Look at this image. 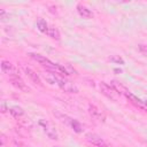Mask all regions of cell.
<instances>
[{"label":"cell","instance_id":"obj_19","mask_svg":"<svg viewBox=\"0 0 147 147\" xmlns=\"http://www.w3.org/2000/svg\"><path fill=\"white\" fill-rule=\"evenodd\" d=\"M6 15H7V14H6V11H5L3 9H1V10H0V18H1L2 21H5V20H6Z\"/></svg>","mask_w":147,"mask_h":147},{"label":"cell","instance_id":"obj_4","mask_svg":"<svg viewBox=\"0 0 147 147\" xmlns=\"http://www.w3.org/2000/svg\"><path fill=\"white\" fill-rule=\"evenodd\" d=\"M85 139L86 141H88L90 144L96 146V147H109V145L107 144V141L101 138L99 134L96 133H93V132H88L85 134Z\"/></svg>","mask_w":147,"mask_h":147},{"label":"cell","instance_id":"obj_20","mask_svg":"<svg viewBox=\"0 0 147 147\" xmlns=\"http://www.w3.org/2000/svg\"><path fill=\"white\" fill-rule=\"evenodd\" d=\"M5 136L3 134H1V146H5Z\"/></svg>","mask_w":147,"mask_h":147},{"label":"cell","instance_id":"obj_21","mask_svg":"<svg viewBox=\"0 0 147 147\" xmlns=\"http://www.w3.org/2000/svg\"><path fill=\"white\" fill-rule=\"evenodd\" d=\"M115 71H116V72H122V70H121V69H115Z\"/></svg>","mask_w":147,"mask_h":147},{"label":"cell","instance_id":"obj_14","mask_svg":"<svg viewBox=\"0 0 147 147\" xmlns=\"http://www.w3.org/2000/svg\"><path fill=\"white\" fill-rule=\"evenodd\" d=\"M70 127L76 132V133H80V132H83V130H84V127H83V125L77 121V119H71V124H70Z\"/></svg>","mask_w":147,"mask_h":147},{"label":"cell","instance_id":"obj_13","mask_svg":"<svg viewBox=\"0 0 147 147\" xmlns=\"http://www.w3.org/2000/svg\"><path fill=\"white\" fill-rule=\"evenodd\" d=\"M37 28H38L39 31H41V32H44V33H47V31H48V29H49L47 22H46L44 18H39V20L37 21Z\"/></svg>","mask_w":147,"mask_h":147},{"label":"cell","instance_id":"obj_7","mask_svg":"<svg viewBox=\"0 0 147 147\" xmlns=\"http://www.w3.org/2000/svg\"><path fill=\"white\" fill-rule=\"evenodd\" d=\"M88 114H90V116L92 117V119H94L95 122H105V119H106V116H105V114L96 107V106H94V105H90L88 106Z\"/></svg>","mask_w":147,"mask_h":147},{"label":"cell","instance_id":"obj_18","mask_svg":"<svg viewBox=\"0 0 147 147\" xmlns=\"http://www.w3.org/2000/svg\"><path fill=\"white\" fill-rule=\"evenodd\" d=\"M0 110H1V113H2V114H5L7 110H9V108L7 107V102H6L5 100H2V101H1V107H0Z\"/></svg>","mask_w":147,"mask_h":147},{"label":"cell","instance_id":"obj_5","mask_svg":"<svg viewBox=\"0 0 147 147\" xmlns=\"http://www.w3.org/2000/svg\"><path fill=\"white\" fill-rule=\"evenodd\" d=\"M99 87H100V92H101L105 96H107L108 99H110V100H113V101H116V100H117L118 93L111 87L110 84H107V83H105V82H101L100 85H99Z\"/></svg>","mask_w":147,"mask_h":147},{"label":"cell","instance_id":"obj_16","mask_svg":"<svg viewBox=\"0 0 147 147\" xmlns=\"http://www.w3.org/2000/svg\"><path fill=\"white\" fill-rule=\"evenodd\" d=\"M109 61L113 62V63H117V64H124V60L119 55H111V56H109Z\"/></svg>","mask_w":147,"mask_h":147},{"label":"cell","instance_id":"obj_17","mask_svg":"<svg viewBox=\"0 0 147 147\" xmlns=\"http://www.w3.org/2000/svg\"><path fill=\"white\" fill-rule=\"evenodd\" d=\"M138 48H139V52H140L142 55L147 56V45H146V44H140V45L138 46Z\"/></svg>","mask_w":147,"mask_h":147},{"label":"cell","instance_id":"obj_8","mask_svg":"<svg viewBox=\"0 0 147 147\" xmlns=\"http://www.w3.org/2000/svg\"><path fill=\"white\" fill-rule=\"evenodd\" d=\"M1 70H2L5 74L9 75V77L18 75L17 68H16L11 62H9V61H2V62H1Z\"/></svg>","mask_w":147,"mask_h":147},{"label":"cell","instance_id":"obj_15","mask_svg":"<svg viewBox=\"0 0 147 147\" xmlns=\"http://www.w3.org/2000/svg\"><path fill=\"white\" fill-rule=\"evenodd\" d=\"M46 34L49 36V37L53 38V39H56V40H60V37H61L59 30H57L56 28H54V26H49V29H48V31H47Z\"/></svg>","mask_w":147,"mask_h":147},{"label":"cell","instance_id":"obj_2","mask_svg":"<svg viewBox=\"0 0 147 147\" xmlns=\"http://www.w3.org/2000/svg\"><path fill=\"white\" fill-rule=\"evenodd\" d=\"M38 124H39V126L42 129V131L46 133V136L49 139H52V140H57L59 139L57 130L55 129V126L53 125V123H51L47 119H39Z\"/></svg>","mask_w":147,"mask_h":147},{"label":"cell","instance_id":"obj_22","mask_svg":"<svg viewBox=\"0 0 147 147\" xmlns=\"http://www.w3.org/2000/svg\"><path fill=\"white\" fill-rule=\"evenodd\" d=\"M54 147H59V146H54Z\"/></svg>","mask_w":147,"mask_h":147},{"label":"cell","instance_id":"obj_12","mask_svg":"<svg viewBox=\"0 0 147 147\" xmlns=\"http://www.w3.org/2000/svg\"><path fill=\"white\" fill-rule=\"evenodd\" d=\"M9 113H10V115H11L13 117H15V118H21V117L24 115V109L21 108V107H18V106H13V107L9 108Z\"/></svg>","mask_w":147,"mask_h":147},{"label":"cell","instance_id":"obj_11","mask_svg":"<svg viewBox=\"0 0 147 147\" xmlns=\"http://www.w3.org/2000/svg\"><path fill=\"white\" fill-rule=\"evenodd\" d=\"M110 85H111V87H113L119 95H126V93L129 92V90H127L124 85H122L121 83H118L117 80H111V82H110Z\"/></svg>","mask_w":147,"mask_h":147},{"label":"cell","instance_id":"obj_10","mask_svg":"<svg viewBox=\"0 0 147 147\" xmlns=\"http://www.w3.org/2000/svg\"><path fill=\"white\" fill-rule=\"evenodd\" d=\"M77 11L84 18H92L93 17V13L91 11V9H88L87 7L83 6L82 3H78L77 5Z\"/></svg>","mask_w":147,"mask_h":147},{"label":"cell","instance_id":"obj_3","mask_svg":"<svg viewBox=\"0 0 147 147\" xmlns=\"http://www.w3.org/2000/svg\"><path fill=\"white\" fill-rule=\"evenodd\" d=\"M56 84L62 91H64L67 93H78L79 92L77 85L74 84L72 82H70L69 79L64 78V77H57L56 78Z\"/></svg>","mask_w":147,"mask_h":147},{"label":"cell","instance_id":"obj_1","mask_svg":"<svg viewBox=\"0 0 147 147\" xmlns=\"http://www.w3.org/2000/svg\"><path fill=\"white\" fill-rule=\"evenodd\" d=\"M29 55H30L34 61H37L39 64H41L44 68H46V69H48V70H51V71H54V72H57V74H62V75H70V71H69L67 68H64V67H62V65H60V64H57V63L52 62L49 59H47V57H45V56H42V55H40V54L30 53Z\"/></svg>","mask_w":147,"mask_h":147},{"label":"cell","instance_id":"obj_9","mask_svg":"<svg viewBox=\"0 0 147 147\" xmlns=\"http://www.w3.org/2000/svg\"><path fill=\"white\" fill-rule=\"evenodd\" d=\"M24 72H25V76H26L33 84L39 85V86L42 85V84H41V80H40V77H39L38 74H37L36 71H33L31 68H29V67H24Z\"/></svg>","mask_w":147,"mask_h":147},{"label":"cell","instance_id":"obj_6","mask_svg":"<svg viewBox=\"0 0 147 147\" xmlns=\"http://www.w3.org/2000/svg\"><path fill=\"white\" fill-rule=\"evenodd\" d=\"M9 82L11 83L13 86H15L16 88H18L20 91H22V92H24V93H30V92H31V90H30V87L28 86V84H26L18 75L9 77Z\"/></svg>","mask_w":147,"mask_h":147}]
</instances>
